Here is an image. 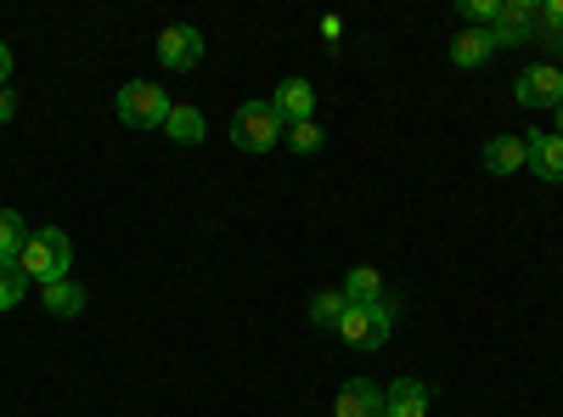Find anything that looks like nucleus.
Here are the masks:
<instances>
[{"instance_id": "obj_1", "label": "nucleus", "mask_w": 563, "mask_h": 417, "mask_svg": "<svg viewBox=\"0 0 563 417\" xmlns=\"http://www.w3.org/2000/svg\"><path fill=\"white\" fill-rule=\"evenodd\" d=\"M18 265H23V276H29V283H40V288H52V283H68V265H74V243L63 238L57 226H40V231H29V243H23Z\"/></svg>"}, {"instance_id": "obj_2", "label": "nucleus", "mask_w": 563, "mask_h": 417, "mask_svg": "<svg viewBox=\"0 0 563 417\" xmlns=\"http://www.w3.org/2000/svg\"><path fill=\"white\" fill-rule=\"evenodd\" d=\"M395 328V299H372V305H350L339 321V339L350 350H384Z\"/></svg>"}, {"instance_id": "obj_3", "label": "nucleus", "mask_w": 563, "mask_h": 417, "mask_svg": "<svg viewBox=\"0 0 563 417\" xmlns=\"http://www.w3.org/2000/svg\"><path fill=\"white\" fill-rule=\"evenodd\" d=\"M282 135H288V124L276 119L271 102H238V113H231V142L243 153H271Z\"/></svg>"}, {"instance_id": "obj_4", "label": "nucleus", "mask_w": 563, "mask_h": 417, "mask_svg": "<svg viewBox=\"0 0 563 417\" xmlns=\"http://www.w3.org/2000/svg\"><path fill=\"white\" fill-rule=\"evenodd\" d=\"M169 90H158V85H147V79H130L124 90H119V119L130 124V130H164V119H169Z\"/></svg>"}, {"instance_id": "obj_5", "label": "nucleus", "mask_w": 563, "mask_h": 417, "mask_svg": "<svg viewBox=\"0 0 563 417\" xmlns=\"http://www.w3.org/2000/svg\"><path fill=\"white\" fill-rule=\"evenodd\" d=\"M541 34V7L536 0H501V12L490 23V40L496 45H530Z\"/></svg>"}, {"instance_id": "obj_6", "label": "nucleus", "mask_w": 563, "mask_h": 417, "mask_svg": "<svg viewBox=\"0 0 563 417\" xmlns=\"http://www.w3.org/2000/svg\"><path fill=\"white\" fill-rule=\"evenodd\" d=\"M158 63H164L169 74H192V68L203 63V34H198L192 23H169V29L158 34Z\"/></svg>"}, {"instance_id": "obj_7", "label": "nucleus", "mask_w": 563, "mask_h": 417, "mask_svg": "<svg viewBox=\"0 0 563 417\" xmlns=\"http://www.w3.org/2000/svg\"><path fill=\"white\" fill-rule=\"evenodd\" d=\"M512 97H519L525 108H558L563 102V68H552V63L525 68L519 79H512Z\"/></svg>"}, {"instance_id": "obj_8", "label": "nucleus", "mask_w": 563, "mask_h": 417, "mask_svg": "<svg viewBox=\"0 0 563 417\" xmlns=\"http://www.w3.org/2000/svg\"><path fill=\"white\" fill-rule=\"evenodd\" d=\"M525 153L536 180H563V135L558 130H525Z\"/></svg>"}, {"instance_id": "obj_9", "label": "nucleus", "mask_w": 563, "mask_h": 417, "mask_svg": "<svg viewBox=\"0 0 563 417\" xmlns=\"http://www.w3.org/2000/svg\"><path fill=\"white\" fill-rule=\"evenodd\" d=\"M271 108H276L282 124H305V119H316V85H310V79H282V85H276V97H271Z\"/></svg>"}, {"instance_id": "obj_10", "label": "nucleus", "mask_w": 563, "mask_h": 417, "mask_svg": "<svg viewBox=\"0 0 563 417\" xmlns=\"http://www.w3.org/2000/svg\"><path fill=\"white\" fill-rule=\"evenodd\" d=\"M333 417H384V389L372 378H350L333 400Z\"/></svg>"}, {"instance_id": "obj_11", "label": "nucleus", "mask_w": 563, "mask_h": 417, "mask_svg": "<svg viewBox=\"0 0 563 417\" xmlns=\"http://www.w3.org/2000/svg\"><path fill=\"white\" fill-rule=\"evenodd\" d=\"M485 169L490 175H519V169H530V153H525V135H490V142H485Z\"/></svg>"}, {"instance_id": "obj_12", "label": "nucleus", "mask_w": 563, "mask_h": 417, "mask_svg": "<svg viewBox=\"0 0 563 417\" xmlns=\"http://www.w3.org/2000/svg\"><path fill=\"white\" fill-rule=\"evenodd\" d=\"M384 417H429V384L395 378V384L384 389Z\"/></svg>"}, {"instance_id": "obj_13", "label": "nucleus", "mask_w": 563, "mask_h": 417, "mask_svg": "<svg viewBox=\"0 0 563 417\" xmlns=\"http://www.w3.org/2000/svg\"><path fill=\"white\" fill-rule=\"evenodd\" d=\"M490 57H496L490 29H462V34L451 40V63H456V68H485Z\"/></svg>"}, {"instance_id": "obj_14", "label": "nucleus", "mask_w": 563, "mask_h": 417, "mask_svg": "<svg viewBox=\"0 0 563 417\" xmlns=\"http://www.w3.org/2000/svg\"><path fill=\"white\" fill-rule=\"evenodd\" d=\"M203 130H209L203 113H198V108H180V102H175L169 119H164V135H169V142H180V147H198V142H203Z\"/></svg>"}, {"instance_id": "obj_15", "label": "nucleus", "mask_w": 563, "mask_h": 417, "mask_svg": "<svg viewBox=\"0 0 563 417\" xmlns=\"http://www.w3.org/2000/svg\"><path fill=\"white\" fill-rule=\"evenodd\" d=\"M40 299H45V310H52V316H79L90 305V294L79 283H52V288H40Z\"/></svg>"}, {"instance_id": "obj_16", "label": "nucleus", "mask_w": 563, "mask_h": 417, "mask_svg": "<svg viewBox=\"0 0 563 417\" xmlns=\"http://www.w3.org/2000/svg\"><path fill=\"white\" fill-rule=\"evenodd\" d=\"M344 299H350V305H372V299H384V276L372 271V265H355V271L344 276Z\"/></svg>"}, {"instance_id": "obj_17", "label": "nucleus", "mask_w": 563, "mask_h": 417, "mask_svg": "<svg viewBox=\"0 0 563 417\" xmlns=\"http://www.w3.org/2000/svg\"><path fill=\"white\" fill-rule=\"evenodd\" d=\"M344 310H350L344 288H327V294H316V299H310V321H316V328H333V333H339Z\"/></svg>"}, {"instance_id": "obj_18", "label": "nucleus", "mask_w": 563, "mask_h": 417, "mask_svg": "<svg viewBox=\"0 0 563 417\" xmlns=\"http://www.w3.org/2000/svg\"><path fill=\"white\" fill-rule=\"evenodd\" d=\"M23 294H29V276H23V265L0 254V310H18V305H23Z\"/></svg>"}, {"instance_id": "obj_19", "label": "nucleus", "mask_w": 563, "mask_h": 417, "mask_svg": "<svg viewBox=\"0 0 563 417\" xmlns=\"http://www.w3.org/2000/svg\"><path fill=\"white\" fill-rule=\"evenodd\" d=\"M23 243H29V220H23L18 209H0V254L18 260V254H23Z\"/></svg>"}, {"instance_id": "obj_20", "label": "nucleus", "mask_w": 563, "mask_h": 417, "mask_svg": "<svg viewBox=\"0 0 563 417\" xmlns=\"http://www.w3.org/2000/svg\"><path fill=\"white\" fill-rule=\"evenodd\" d=\"M456 12H462V23H467V29H490V23H496V12H501V0H462Z\"/></svg>"}, {"instance_id": "obj_21", "label": "nucleus", "mask_w": 563, "mask_h": 417, "mask_svg": "<svg viewBox=\"0 0 563 417\" xmlns=\"http://www.w3.org/2000/svg\"><path fill=\"white\" fill-rule=\"evenodd\" d=\"M282 142H288L294 153H316V147H321V124H316V119H305V124H288V135H282Z\"/></svg>"}, {"instance_id": "obj_22", "label": "nucleus", "mask_w": 563, "mask_h": 417, "mask_svg": "<svg viewBox=\"0 0 563 417\" xmlns=\"http://www.w3.org/2000/svg\"><path fill=\"white\" fill-rule=\"evenodd\" d=\"M541 34L563 40V0H547V7H541Z\"/></svg>"}, {"instance_id": "obj_23", "label": "nucleus", "mask_w": 563, "mask_h": 417, "mask_svg": "<svg viewBox=\"0 0 563 417\" xmlns=\"http://www.w3.org/2000/svg\"><path fill=\"white\" fill-rule=\"evenodd\" d=\"M18 113V97H12V85H0V124H7Z\"/></svg>"}, {"instance_id": "obj_24", "label": "nucleus", "mask_w": 563, "mask_h": 417, "mask_svg": "<svg viewBox=\"0 0 563 417\" xmlns=\"http://www.w3.org/2000/svg\"><path fill=\"white\" fill-rule=\"evenodd\" d=\"M0 85H12V45L0 40Z\"/></svg>"}, {"instance_id": "obj_25", "label": "nucleus", "mask_w": 563, "mask_h": 417, "mask_svg": "<svg viewBox=\"0 0 563 417\" xmlns=\"http://www.w3.org/2000/svg\"><path fill=\"white\" fill-rule=\"evenodd\" d=\"M321 40H344V23L339 18H321Z\"/></svg>"}, {"instance_id": "obj_26", "label": "nucleus", "mask_w": 563, "mask_h": 417, "mask_svg": "<svg viewBox=\"0 0 563 417\" xmlns=\"http://www.w3.org/2000/svg\"><path fill=\"white\" fill-rule=\"evenodd\" d=\"M541 40H547V45H552V57H558V63H563V40H558V34H541Z\"/></svg>"}, {"instance_id": "obj_27", "label": "nucleus", "mask_w": 563, "mask_h": 417, "mask_svg": "<svg viewBox=\"0 0 563 417\" xmlns=\"http://www.w3.org/2000/svg\"><path fill=\"white\" fill-rule=\"evenodd\" d=\"M552 124H558V135H563V102H558V108H552Z\"/></svg>"}]
</instances>
